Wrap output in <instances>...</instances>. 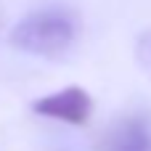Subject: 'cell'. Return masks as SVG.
I'll list each match as a JSON object with an SVG mask.
<instances>
[{
	"mask_svg": "<svg viewBox=\"0 0 151 151\" xmlns=\"http://www.w3.org/2000/svg\"><path fill=\"white\" fill-rule=\"evenodd\" d=\"M80 37V16L66 5H42L24 19L8 35V42L29 56L56 58L64 56Z\"/></svg>",
	"mask_w": 151,
	"mask_h": 151,
	"instance_id": "cell-1",
	"label": "cell"
},
{
	"mask_svg": "<svg viewBox=\"0 0 151 151\" xmlns=\"http://www.w3.org/2000/svg\"><path fill=\"white\" fill-rule=\"evenodd\" d=\"M96 151H151V111L130 109L114 117L101 130Z\"/></svg>",
	"mask_w": 151,
	"mask_h": 151,
	"instance_id": "cell-2",
	"label": "cell"
},
{
	"mask_svg": "<svg viewBox=\"0 0 151 151\" xmlns=\"http://www.w3.org/2000/svg\"><path fill=\"white\" fill-rule=\"evenodd\" d=\"M32 111L45 119H56V122H66V125H85L93 114V98L80 85H69L56 93L35 98Z\"/></svg>",
	"mask_w": 151,
	"mask_h": 151,
	"instance_id": "cell-3",
	"label": "cell"
}]
</instances>
